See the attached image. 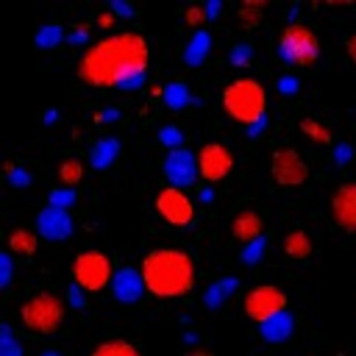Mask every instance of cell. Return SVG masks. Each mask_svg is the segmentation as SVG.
I'll use <instances>...</instances> for the list:
<instances>
[{"instance_id": "obj_1", "label": "cell", "mask_w": 356, "mask_h": 356, "mask_svg": "<svg viewBox=\"0 0 356 356\" xmlns=\"http://www.w3.org/2000/svg\"><path fill=\"white\" fill-rule=\"evenodd\" d=\"M150 67V44L142 33L120 31L89 44L78 61V78L95 89H136Z\"/></svg>"}, {"instance_id": "obj_2", "label": "cell", "mask_w": 356, "mask_h": 356, "mask_svg": "<svg viewBox=\"0 0 356 356\" xmlns=\"http://www.w3.org/2000/svg\"><path fill=\"white\" fill-rule=\"evenodd\" d=\"M139 275H142L145 292H150L153 298H161V300H172V298H184L192 292L195 261L184 250L156 248L142 259Z\"/></svg>"}, {"instance_id": "obj_3", "label": "cell", "mask_w": 356, "mask_h": 356, "mask_svg": "<svg viewBox=\"0 0 356 356\" xmlns=\"http://www.w3.org/2000/svg\"><path fill=\"white\" fill-rule=\"evenodd\" d=\"M220 103L225 108V114L239 122V125H248V128H256L259 122H264V111H267V92L259 81L253 78H236L231 81L222 95H220Z\"/></svg>"}, {"instance_id": "obj_4", "label": "cell", "mask_w": 356, "mask_h": 356, "mask_svg": "<svg viewBox=\"0 0 356 356\" xmlns=\"http://www.w3.org/2000/svg\"><path fill=\"white\" fill-rule=\"evenodd\" d=\"M64 317H67V306L53 292H39V295L28 298L19 309L22 325L33 334H56L64 325Z\"/></svg>"}, {"instance_id": "obj_5", "label": "cell", "mask_w": 356, "mask_h": 356, "mask_svg": "<svg viewBox=\"0 0 356 356\" xmlns=\"http://www.w3.org/2000/svg\"><path fill=\"white\" fill-rule=\"evenodd\" d=\"M278 56L289 67H312L320 58L317 33L303 22H289L278 36Z\"/></svg>"}, {"instance_id": "obj_6", "label": "cell", "mask_w": 356, "mask_h": 356, "mask_svg": "<svg viewBox=\"0 0 356 356\" xmlns=\"http://www.w3.org/2000/svg\"><path fill=\"white\" fill-rule=\"evenodd\" d=\"M114 278V267L111 259L100 250H83L75 256L72 261V281L78 289L83 292H100L106 286H111Z\"/></svg>"}, {"instance_id": "obj_7", "label": "cell", "mask_w": 356, "mask_h": 356, "mask_svg": "<svg viewBox=\"0 0 356 356\" xmlns=\"http://www.w3.org/2000/svg\"><path fill=\"white\" fill-rule=\"evenodd\" d=\"M289 306V298L281 286H273V284H261V286H253L248 295H245V314L253 320V323H264L281 312H286Z\"/></svg>"}, {"instance_id": "obj_8", "label": "cell", "mask_w": 356, "mask_h": 356, "mask_svg": "<svg viewBox=\"0 0 356 356\" xmlns=\"http://www.w3.org/2000/svg\"><path fill=\"white\" fill-rule=\"evenodd\" d=\"M270 175L278 186H303L309 181V164L295 147H275L270 159Z\"/></svg>"}, {"instance_id": "obj_9", "label": "cell", "mask_w": 356, "mask_h": 356, "mask_svg": "<svg viewBox=\"0 0 356 356\" xmlns=\"http://www.w3.org/2000/svg\"><path fill=\"white\" fill-rule=\"evenodd\" d=\"M156 211H159V217L164 222H170L175 228H184V225H189L195 220V203L178 186L159 189V195H156Z\"/></svg>"}, {"instance_id": "obj_10", "label": "cell", "mask_w": 356, "mask_h": 356, "mask_svg": "<svg viewBox=\"0 0 356 356\" xmlns=\"http://www.w3.org/2000/svg\"><path fill=\"white\" fill-rule=\"evenodd\" d=\"M195 159H197V178H203L206 184L222 181L234 170V156L222 142H206L195 153Z\"/></svg>"}, {"instance_id": "obj_11", "label": "cell", "mask_w": 356, "mask_h": 356, "mask_svg": "<svg viewBox=\"0 0 356 356\" xmlns=\"http://www.w3.org/2000/svg\"><path fill=\"white\" fill-rule=\"evenodd\" d=\"M331 220L339 231L356 234V181H345L331 195Z\"/></svg>"}, {"instance_id": "obj_12", "label": "cell", "mask_w": 356, "mask_h": 356, "mask_svg": "<svg viewBox=\"0 0 356 356\" xmlns=\"http://www.w3.org/2000/svg\"><path fill=\"white\" fill-rule=\"evenodd\" d=\"M164 175L170 181V186H178V189H186L195 184L197 178V159L195 153L178 147V150H170L167 159H164Z\"/></svg>"}, {"instance_id": "obj_13", "label": "cell", "mask_w": 356, "mask_h": 356, "mask_svg": "<svg viewBox=\"0 0 356 356\" xmlns=\"http://www.w3.org/2000/svg\"><path fill=\"white\" fill-rule=\"evenodd\" d=\"M36 231L44 236V239H67L72 234V217L64 211V209H56V206H47L39 211L36 217Z\"/></svg>"}, {"instance_id": "obj_14", "label": "cell", "mask_w": 356, "mask_h": 356, "mask_svg": "<svg viewBox=\"0 0 356 356\" xmlns=\"http://www.w3.org/2000/svg\"><path fill=\"white\" fill-rule=\"evenodd\" d=\"M111 292H114V298H117L120 303H134V300H139L142 292H145V284H142L139 270H131V267L117 270L114 278H111Z\"/></svg>"}, {"instance_id": "obj_15", "label": "cell", "mask_w": 356, "mask_h": 356, "mask_svg": "<svg viewBox=\"0 0 356 356\" xmlns=\"http://www.w3.org/2000/svg\"><path fill=\"white\" fill-rule=\"evenodd\" d=\"M261 231H264V220H261V214H256V211H250V209H242V211L234 214V220H231V236H234L236 242L250 245V242L261 239Z\"/></svg>"}, {"instance_id": "obj_16", "label": "cell", "mask_w": 356, "mask_h": 356, "mask_svg": "<svg viewBox=\"0 0 356 356\" xmlns=\"http://www.w3.org/2000/svg\"><path fill=\"white\" fill-rule=\"evenodd\" d=\"M292 328H295V320H292L289 312H281V314H275V317H270V320H264L259 325L261 339H267V342H284V339H289Z\"/></svg>"}, {"instance_id": "obj_17", "label": "cell", "mask_w": 356, "mask_h": 356, "mask_svg": "<svg viewBox=\"0 0 356 356\" xmlns=\"http://www.w3.org/2000/svg\"><path fill=\"white\" fill-rule=\"evenodd\" d=\"M284 253L292 259V261H303V259H309L312 256V239H309V234L306 231H289L286 236H284Z\"/></svg>"}, {"instance_id": "obj_18", "label": "cell", "mask_w": 356, "mask_h": 356, "mask_svg": "<svg viewBox=\"0 0 356 356\" xmlns=\"http://www.w3.org/2000/svg\"><path fill=\"white\" fill-rule=\"evenodd\" d=\"M92 159V167H97V170H106L108 164H114V159L120 156V142L114 139V136H106V139H100V142H95V147H92V153H89Z\"/></svg>"}, {"instance_id": "obj_19", "label": "cell", "mask_w": 356, "mask_h": 356, "mask_svg": "<svg viewBox=\"0 0 356 356\" xmlns=\"http://www.w3.org/2000/svg\"><path fill=\"white\" fill-rule=\"evenodd\" d=\"M298 131H300L306 139H312L314 145H331V142H334L331 128H328V125H323V122H320V120H314V117H303V120L298 122Z\"/></svg>"}, {"instance_id": "obj_20", "label": "cell", "mask_w": 356, "mask_h": 356, "mask_svg": "<svg viewBox=\"0 0 356 356\" xmlns=\"http://www.w3.org/2000/svg\"><path fill=\"white\" fill-rule=\"evenodd\" d=\"M209 44H211V36H209L206 31H197V33L189 39L186 50H184V61H186L189 67H197V64L206 58V53H209Z\"/></svg>"}, {"instance_id": "obj_21", "label": "cell", "mask_w": 356, "mask_h": 356, "mask_svg": "<svg viewBox=\"0 0 356 356\" xmlns=\"http://www.w3.org/2000/svg\"><path fill=\"white\" fill-rule=\"evenodd\" d=\"M8 248L17 256H33L36 253V236H33V231H28V228L11 231L8 234Z\"/></svg>"}, {"instance_id": "obj_22", "label": "cell", "mask_w": 356, "mask_h": 356, "mask_svg": "<svg viewBox=\"0 0 356 356\" xmlns=\"http://www.w3.org/2000/svg\"><path fill=\"white\" fill-rule=\"evenodd\" d=\"M92 356H142V353H139V348H136L134 342H128V339H106V342H100V345L92 350Z\"/></svg>"}, {"instance_id": "obj_23", "label": "cell", "mask_w": 356, "mask_h": 356, "mask_svg": "<svg viewBox=\"0 0 356 356\" xmlns=\"http://www.w3.org/2000/svg\"><path fill=\"white\" fill-rule=\"evenodd\" d=\"M264 8H267V3H261V0H248V3H242V6L236 8V17H239L242 28H256V25L261 22Z\"/></svg>"}, {"instance_id": "obj_24", "label": "cell", "mask_w": 356, "mask_h": 356, "mask_svg": "<svg viewBox=\"0 0 356 356\" xmlns=\"http://www.w3.org/2000/svg\"><path fill=\"white\" fill-rule=\"evenodd\" d=\"M58 178H61L64 189H75V186L81 184V178H83V164H81L78 159L61 161V164H58Z\"/></svg>"}, {"instance_id": "obj_25", "label": "cell", "mask_w": 356, "mask_h": 356, "mask_svg": "<svg viewBox=\"0 0 356 356\" xmlns=\"http://www.w3.org/2000/svg\"><path fill=\"white\" fill-rule=\"evenodd\" d=\"M61 42H64V31H61V25H56V22L36 31V44H39L42 50L56 47V44H61Z\"/></svg>"}, {"instance_id": "obj_26", "label": "cell", "mask_w": 356, "mask_h": 356, "mask_svg": "<svg viewBox=\"0 0 356 356\" xmlns=\"http://www.w3.org/2000/svg\"><path fill=\"white\" fill-rule=\"evenodd\" d=\"M164 100H167V106H172V108H181V106H186L189 103V89L184 86V83H167L164 86Z\"/></svg>"}, {"instance_id": "obj_27", "label": "cell", "mask_w": 356, "mask_h": 356, "mask_svg": "<svg viewBox=\"0 0 356 356\" xmlns=\"http://www.w3.org/2000/svg\"><path fill=\"white\" fill-rule=\"evenodd\" d=\"M0 356H22V348L8 325H0Z\"/></svg>"}, {"instance_id": "obj_28", "label": "cell", "mask_w": 356, "mask_h": 356, "mask_svg": "<svg viewBox=\"0 0 356 356\" xmlns=\"http://www.w3.org/2000/svg\"><path fill=\"white\" fill-rule=\"evenodd\" d=\"M236 289V278H225V281H220V284H214L211 289H209V295H206V303L209 306H217L225 295H231Z\"/></svg>"}, {"instance_id": "obj_29", "label": "cell", "mask_w": 356, "mask_h": 356, "mask_svg": "<svg viewBox=\"0 0 356 356\" xmlns=\"http://www.w3.org/2000/svg\"><path fill=\"white\" fill-rule=\"evenodd\" d=\"M181 14H184V22H186V25H195V28H200V25L209 19L206 6H186Z\"/></svg>"}, {"instance_id": "obj_30", "label": "cell", "mask_w": 356, "mask_h": 356, "mask_svg": "<svg viewBox=\"0 0 356 356\" xmlns=\"http://www.w3.org/2000/svg\"><path fill=\"white\" fill-rule=\"evenodd\" d=\"M75 200V189H53L50 192V206H56V209H64L67 211V206Z\"/></svg>"}, {"instance_id": "obj_31", "label": "cell", "mask_w": 356, "mask_h": 356, "mask_svg": "<svg viewBox=\"0 0 356 356\" xmlns=\"http://www.w3.org/2000/svg\"><path fill=\"white\" fill-rule=\"evenodd\" d=\"M11 278H14V261H11V256H8V253H3V250H0V289H3V286H8V284H11Z\"/></svg>"}, {"instance_id": "obj_32", "label": "cell", "mask_w": 356, "mask_h": 356, "mask_svg": "<svg viewBox=\"0 0 356 356\" xmlns=\"http://www.w3.org/2000/svg\"><path fill=\"white\" fill-rule=\"evenodd\" d=\"M159 139L164 142V145H170L172 150H178V145H181V131L175 128V125H167V128H161V134H159Z\"/></svg>"}, {"instance_id": "obj_33", "label": "cell", "mask_w": 356, "mask_h": 356, "mask_svg": "<svg viewBox=\"0 0 356 356\" xmlns=\"http://www.w3.org/2000/svg\"><path fill=\"white\" fill-rule=\"evenodd\" d=\"M261 253H264V239H256V242H250V245L245 248L242 259H245V261H256Z\"/></svg>"}, {"instance_id": "obj_34", "label": "cell", "mask_w": 356, "mask_h": 356, "mask_svg": "<svg viewBox=\"0 0 356 356\" xmlns=\"http://www.w3.org/2000/svg\"><path fill=\"white\" fill-rule=\"evenodd\" d=\"M350 145H337L334 147V159H337V164H348L350 161Z\"/></svg>"}, {"instance_id": "obj_35", "label": "cell", "mask_w": 356, "mask_h": 356, "mask_svg": "<svg viewBox=\"0 0 356 356\" xmlns=\"http://www.w3.org/2000/svg\"><path fill=\"white\" fill-rule=\"evenodd\" d=\"M86 31H89V25H81V31L75 28V31L67 36V44H83V42H86Z\"/></svg>"}, {"instance_id": "obj_36", "label": "cell", "mask_w": 356, "mask_h": 356, "mask_svg": "<svg viewBox=\"0 0 356 356\" xmlns=\"http://www.w3.org/2000/svg\"><path fill=\"white\" fill-rule=\"evenodd\" d=\"M345 50H348V58H350V61H353V67H356V33H350V36H348Z\"/></svg>"}, {"instance_id": "obj_37", "label": "cell", "mask_w": 356, "mask_h": 356, "mask_svg": "<svg viewBox=\"0 0 356 356\" xmlns=\"http://www.w3.org/2000/svg\"><path fill=\"white\" fill-rule=\"evenodd\" d=\"M97 25H100V28H111V25H114V17L106 11V14H100V17H97Z\"/></svg>"}, {"instance_id": "obj_38", "label": "cell", "mask_w": 356, "mask_h": 356, "mask_svg": "<svg viewBox=\"0 0 356 356\" xmlns=\"http://www.w3.org/2000/svg\"><path fill=\"white\" fill-rule=\"evenodd\" d=\"M111 8H114V14H134V8H131V6H125V3H114Z\"/></svg>"}, {"instance_id": "obj_39", "label": "cell", "mask_w": 356, "mask_h": 356, "mask_svg": "<svg viewBox=\"0 0 356 356\" xmlns=\"http://www.w3.org/2000/svg\"><path fill=\"white\" fill-rule=\"evenodd\" d=\"M248 58V47H239L236 53H231V61H245Z\"/></svg>"}, {"instance_id": "obj_40", "label": "cell", "mask_w": 356, "mask_h": 356, "mask_svg": "<svg viewBox=\"0 0 356 356\" xmlns=\"http://www.w3.org/2000/svg\"><path fill=\"white\" fill-rule=\"evenodd\" d=\"M184 356H214L211 350H203V348H197V350H189V353H184Z\"/></svg>"}, {"instance_id": "obj_41", "label": "cell", "mask_w": 356, "mask_h": 356, "mask_svg": "<svg viewBox=\"0 0 356 356\" xmlns=\"http://www.w3.org/2000/svg\"><path fill=\"white\" fill-rule=\"evenodd\" d=\"M44 356H58V353H53V350H50V353H44Z\"/></svg>"}]
</instances>
